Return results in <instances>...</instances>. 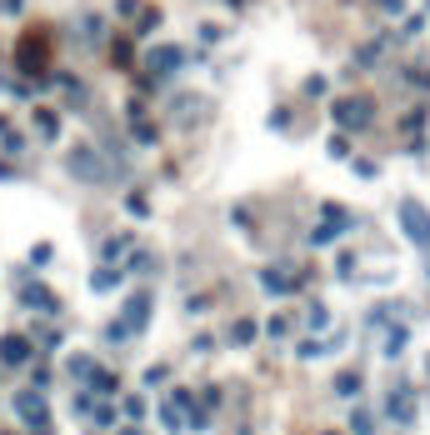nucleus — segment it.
<instances>
[{"label": "nucleus", "instance_id": "1a4fd4ad", "mask_svg": "<svg viewBox=\"0 0 430 435\" xmlns=\"http://www.w3.org/2000/svg\"><path fill=\"white\" fill-rule=\"evenodd\" d=\"M0 360H6V365H25V360H30V341L16 336V331L0 336Z\"/></svg>", "mask_w": 430, "mask_h": 435}, {"label": "nucleus", "instance_id": "c9c22d12", "mask_svg": "<svg viewBox=\"0 0 430 435\" xmlns=\"http://www.w3.org/2000/svg\"><path fill=\"white\" fill-rule=\"evenodd\" d=\"M375 6H381V11H391V16H400V11H405V0H375Z\"/></svg>", "mask_w": 430, "mask_h": 435}, {"label": "nucleus", "instance_id": "aec40b11", "mask_svg": "<svg viewBox=\"0 0 430 435\" xmlns=\"http://www.w3.org/2000/svg\"><path fill=\"white\" fill-rule=\"evenodd\" d=\"M350 435H375V415L370 410H350Z\"/></svg>", "mask_w": 430, "mask_h": 435}, {"label": "nucleus", "instance_id": "39448f33", "mask_svg": "<svg viewBox=\"0 0 430 435\" xmlns=\"http://www.w3.org/2000/svg\"><path fill=\"white\" fill-rule=\"evenodd\" d=\"M300 286H305V276H295L290 265H265L260 270V290L265 295H295Z\"/></svg>", "mask_w": 430, "mask_h": 435}, {"label": "nucleus", "instance_id": "4468645a", "mask_svg": "<svg viewBox=\"0 0 430 435\" xmlns=\"http://www.w3.org/2000/svg\"><path fill=\"white\" fill-rule=\"evenodd\" d=\"M386 410H391V420H400V425H410V420H415V400H410L405 391H395V396L386 400Z\"/></svg>", "mask_w": 430, "mask_h": 435}, {"label": "nucleus", "instance_id": "c756f323", "mask_svg": "<svg viewBox=\"0 0 430 435\" xmlns=\"http://www.w3.org/2000/svg\"><path fill=\"white\" fill-rule=\"evenodd\" d=\"M135 140L150 145V140H155V125H150V121H135Z\"/></svg>", "mask_w": 430, "mask_h": 435}, {"label": "nucleus", "instance_id": "9d476101", "mask_svg": "<svg viewBox=\"0 0 430 435\" xmlns=\"http://www.w3.org/2000/svg\"><path fill=\"white\" fill-rule=\"evenodd\" d=\"M20 300H25L30 310H40V315H56V310H61V300L50 295L45 286H25V290H20Z\"/></svg>", "mask_w": 430, "mask_h": 435}, {"label": "nucleus", "instance_id": "0eeeda50", "mask_svg": "<svg viewBox=\"0 0 430 435\" xmlns=\"http://www.w3.org/2000/svg\"><path fill=\"white\" fill-rule=\"evenodd\" d=\"M145 66H150V85H155V75H176L185 66V50L180 45H160V50H150V56H145Z\"/></svg>", "mask_w": 430, "mask_h": 435}, {"label": "nucleus", "instance_id": "bb28decb", "mask_svg": "<svg viewBox=\"0 0 430 435\" xmlns=\"http://www.w3.org/2000/svg\"><path fill=\"white\" fill-rule=\"evenodd\" d=\"M150 265H155V260H150V255H145V250H135V255H130V265H125V270H135V276H145V270H150Z\"/></svg>", "mask_w": 430, "mask_h": 435}, {"label": "nucleus", "instance_id": "6e6552de", "mask_svg": "<svg viewBox=\"0 0 430 435\" xmlns=\"http://www.w3.org/2000/svg\"><path fill=\"white\" fill-rule=\"evenodd\" d=\"M16 415H20L30 430H45V420H50V415H45V396H40V391H20V396H16Z\"/></svg>", "mask_w": 430, "mask_h": 435}, {"label": "nucleus", "instance_id": "ddd939ff", "mask_svg": "<svg viewBox=\"0 0 430 435\" xmlns=\"http://www.w3.org/2000/svg\"><path fill=\"white\" fill-rule=\"evenodd\" d=\"M405 345H410V331H405V325H391V331H386V341H381V355H386V360H395Z\"/></svg>", "mask_w": 430, "mask_h": 435}, {"label": "nucleus", "instance_id": "9b49d317", "mask_svg": "<svg viewBox=\"0 0 430 435\" xmlns=\"http://www.w3.org/2000/svg\"><path fill=\"white\" fill-rule=\"evenodd\" d=\"M85 391H90V396H105V400H111V396L121 391V380H116L111 370H100V365H95V370H90V380H85Z\"/></svg>", "mask_w": 430, "mask_h": 435}, {"label": "nucleus", "instance_id": "2eb2a0df", "mask_svg": "<svg viewBox=\"0 0 430 435\" xmlns=\"http://www.w3.org/2000/svg\"><path fill=\"white\" fill-rule=\"evenodd\" d=\"M130 245H135L130 235H111V240H105V245H100V260H105V265H116V260H121V255H125Z\"/></svg>", "mask_w": 430, "mask_h": 435}, {"label": "nucleus", "instance_id": "5701e85b", "mask_svg": "<svg viewBox=\"0 0 430 435\" xmlns=\"http://www.w3.org/2000/svg\"><path fill=\"white\" fill-rule=\"evenodd\" d=\"M90 370H95L90 355H70V375H75V380H90Z\"/></svg>", "mask_w": 430, "mask_h": 435}, {"label": "nucleus", "instance_id": "a878e982", "mask_svg": "<svg viewBox=\"0 0 430 435\" xmlns=\"http://www.w3.org/2000/svg\"><path fill=\"white\" fill-rule=\"evenodd\" d=\"M265 336H276V341L290 336V320H285V315H271V320H265Z\"/></svg>", "mask_w": 430, "mask_h": 435}, {"label": "nucleus", "instance_id": "20e7f679", "mask_svg": "<svg viewBox=\"0 0 430 435\" xmlns=\"http://www.w3.org/2000/svg\"><path fill=\"white\" fill-rule=\"evenodd\" d=\"M350 226H355V215H350L345 205L326 200V205H320V226L310 231V245H331V240H340V235H345Z\"/></svg>", "mask_w": 430, "mask_h": 435}, {"label": "nucleus", "instance_id": "f3484780", "mask_svg": "<svg viewBox=\"0 0 430 435\" xmlns=\"http://www.w3.org/2000/svg\"><path fill=\"white\" fill-rule=\"evenodd\" d=\"M305 325H310V331H331V305H320V300H315V305L305 310Z\"/></svg>", "mask_w": 430, "mask_h": 435}, {"label": "nucleus", "instance_id": "e433bc0d", "mask_svg": "<svg viewBox=\"0 0 430 435\" xmlns=\"http://www.w3.org/2000/svg\"><path fill=\"white\" fill-rule=\"evenodd\" d=\"M116 435H145V430H140V425H125V430H116Z\"/></svg>", "mask_w": 430, "mask_h": 435}, {"label": "nucleus", "instance_id": "58836bf2", "mask_svg": "<svg viewBox=\"0 0 430 435\" xmlns=\"http://www.w3.org/2000/svg\"><path fill=\"white\" fill-rule=\"evenodd\" d=\"M331 435H336V430H331Z\"/></svg>", "mask_w": 430, "mask_h": 435}, {"label": "nucleus", "instance_id": "72a5a7b5", "mask_svg": "<svg viewBox=\"0 0 430 435\" xmlns=\"http://www.w3.org/2000/svg\"><path fill=\"white\" fill-rule=\"evenodd\" d=\"M90 415H95V425H116V410H111V405H95Z\"/></svg>", "mask_w": 430, "mask_h": 435}, {"label": "nucleus", "instance_id": "cd10ccee", "mask_svg": "<svg viewBox=\"0 0 430 435\" xmlns=\"http://www.w3.org/2000/svg\"><path fill=\"white\" fill-rule=\"evenodd\" d=\"M125 415L140 420V415H145V396H125Z\"/></svg>", "mask_w": 430, "mask_h": 435}, {"label": "nucleus", "instance_id": "4be33fe9", "mask_svg": "<svg viewBox=\"0 0 430 435\" xmlns=\"http://www.w3.org/2000/svg\"><path fill=\"white\" fill-rule=\"evenodd\" d=\"M295 355H300V360H320V355H331V350H326V341H300Z\"/></svg>", "mask_w": 430, "mask_h": 435}, {"label": "nucleus", "instance_id": "c85d7f7f", "mask_svg": "<svg viewBox=\"0 0 430 435\" xmlns=\"http://www.w3.org/2000/svg\"><path fill=\"white\" fill-rule=\"evenodd\" d=\"M140 6H145V0H116V16L130 20V16H140Z\"/></svg>", "mask_w": 430, "mask_h": 435}, {"label": "nucleus", "instance_id": "393cba45", "mask_svg": "<svg viewBox=\"0 0 430 435\" xmlns=\"http://www.w3.org/2000/svg\"><path fill=\"white\" fill-rule=\"evenodd\" d=\"M160 420H166L171 430H180V425H185V410H176V405L166 400V405H160Z\"/></svg>", "mask_w": 430, "mask_h": 435}, {"label": "nucleus", "instance_id": "7ed1b4c3", "mask_svg": "<svg viewBox=\"0 0 430 435\" xmlns=\"http://www.w3.org/2000/svg\"><path fill=\"white\" fill-rule=\"evenodd\" d=\"M331 116H336L340 130H365V125L375 121V100H370V95H340V100L331 105Z\"/></svg>", "mask_w": 430, "mask_h": 435}, {"label": "nucleus", "instance_id": "2f4dec72", "mask_svg": "<svg viewBox=\"0 0 430 435\" xmlns=\"http://www.w3.org/2000/svg\"><path fill=\"white\" fill-rule=\"evenodd\" d=\"M111 56H116V66H130V40H116Z\"/></svg>", "mask_w": 430, "mask_h": 435}, {"label": "nucleus", "instance_id": "f704fd0d", "mask_svg": "<svg viewBox=\"0 0 430 435\" xmlns=\"http://www.w3.org/2000/svg\"><path fill=\"white\" fill-rule=\"evenodd\" d=\"M410 85H415V90H430V71L415 66V71H410Z\"/></svg>", "mask_w": 430, "mask_h": 435}, {"label": "nucleus", "instance_id": "6ab92c4d", "mask_svg": "<svg viewBox=\"0 0 430 435\" xmlns=\"http://www.w3.org/2000/svg\"><path fill=\"white\" fill-rule=\"evenodd\" d=\"M386 45H391L386 35H381V40H370V45L360 50V56H355V66H375V61H381V56H386Z\"/></svg>", "mask_w": 430, "mask_h": 435}, {"label": "nucleus", "instance_id": "423d86ee", "mask_svg": "<svg viewBox=\"0 0 430 435\" xmlns=\"http://www.w3.org/2000/svg\"><path fill=\"white\" fill-rule=\"evenodd\" d=\"M121 325H125V336H140L145 325H150V290H135L121 310Z\"/></svg>", "mask_w": 430, "mask_h": 435}, {"label": "nucleus", "instance_id": "412c9836", "mask_svg": "<svg viewBox=\"0 0 430 435\" xmlns=\"http://www.w3.org/2000/svg\"><path fill=\"white\" fill-rule=\"evenodd\" d=\"M231 341H235V345H250V341H255V320H235V325H231Z\"/></svg>", "mask_w": 430, "mask_h": 435}, {"label": "nucleus", "instance_id": "a211bd4d", "mask_svg": "<svg viewBox=\"0 0 430 435\" xmlns=\"http://www.w3.org/2000/svg\"><path fill=\"white\" fill-rule=\"evenodd\" d=\"M20 66H25V71L45 66V50H40V40H35V35H30V40H25V50H20Z\"/></svg>", "mask_w": 430, "mask_h": 435}, {"label": "nucleus", "instance_id": "7c9ffc66", "mask_svg": "<svg viewBox=\"0 0 430 435\" xmlns=\"http://www.w3.org/2000/svg\"><path fill=\"white\" fill-rule=\"evenodd\" d=\"M331 155L345 160V155H350V140H345V135H331Z\"/></svg>", "mask_w": 430, "mask_h": 435}, {"label": "nucleus", "instance_id": "dca6fc26", "mask_svg": "<svg viewBox=\"0 0 430 435\" xmlns=\"http://www.w3.org/2000/svg\"><path fill=\"white\" fill-rule=\"evenodd\" d=\"M336 396H340V400H355V396H360V370H340V375H336Z\"/></svg>", "mask_w": 430, "mask_h": 435}, {"label": "nucleus", "instance_id": "f8f14e48", "mask_svg": "<svg viewBox=\"0 0 430 435\" xmlns=\"http://www.w3.org/2000/svg\"><path fill=\"white\" fill-rule=\"evenodd\" d=\"M121 281H125V270H121V265H100L95 276H90V290H95V295H105V290H116Z\"/></svg>", "mask_w": 430, "mask_h": 435}, {"label": "nucleus", "instance_id": "4c0bfd02", "mask_svg": "<svg viewBox=\"0 0 430 435\" xmlns=\"http://www.w3.org/2000/svg\"><path fill=\"white\" fill-rule=\"evenodd\" d=\"M40 435H45V430H40Z\"/></svg>", "mask_w": 430, "mask_h": 435}, {"label": "nucleus", "instance_id": "f03ea898", "mask_svg": "<svg viewBox=\"0 0 430 435\" xmlns=\"http://www.w3.org/2000/svg\"><path fill=\"white\" fill-rule=\"evenodd\" d=\"M66 166H70V176L85 180V185H105V180H111V166L100 160L95 145H75V150L66 155Z\"/></svg>", "mask_w": 430, "mask_h": 435}, {"label": "nucleus", "instance_id": "b1692460", "mask_svg": "<svg viewBox=\"0 0 430 435\" xmlns=\"http://www.w3.org/2000/svg\"><path fill=\"white\" fill-rule=\"evenodd\" d=\"M35 125H40V135H45V140H50V135H56V130H61V121H56V116H50V111H35Z\"/></svg>", "mask_w": 430, "mask_h": 435}, {"label": "nucleus", "instance_id": "f257e3e1", "mask_svg": "<svg viewBox=\"0 0 430 435\" xmlns=\"http://www.w3.org/2000/svg\"><path fill=\"white\" fill-rule=\"evenodd\" d=\"M395 221H400V231H405V240L415 245V250H430V210L420 205V200H400L395 205Z\"/></svg>", "mask_w": 430, "mask_h": 435}, {"label": "nucleus", "instance_id": "473e14b6", "mask_svg": "<svg viewBox=\"0 0 430 435\" xmlns=\"http://www.w3.org/2000/svg\"><path fill=\"white\" fill-rule=\"evenodd\" d=\"M326 85H331L326 75H310V80H305V95H326Z\"/></svg>", "mask_w": 430, "mask_h": 435}]
</instances>
